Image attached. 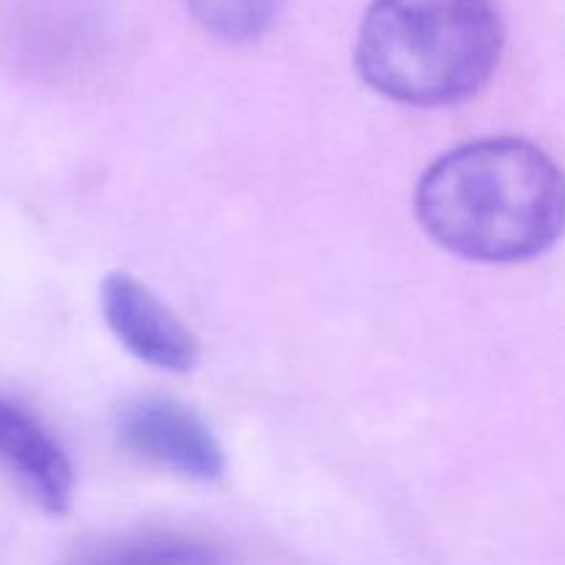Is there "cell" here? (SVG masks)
I'll return each mask as SVG.
<instances>
[{"instance_id": "cell-5", "label": "cell", "mask_w": 565, "mask_h": 565, "mask_svg": "<svg viewBox=\"0 0 565 565\" xmlns=\"http://www.w3.org/2000/svg\"><path fill=\"white\" fill-rule=\"evenodd\" d=\"M0 472L47 513H64L72 502V467L66 452L36 417L0 395Z\"/></svg>"}, {"instance_id": "cell-3", "label": "cell", "mask_w": 565, "mask_h": 565, "mask_svg": "<svg viewBox=\"0 0 565 565\" xmlns=\"http://www.w3.org/2000/svg\"><path fill=\"white\" fill-rule=\"evenodd\" d=\"M116 436L130 456L191 480H218L226 458L213 430L185 406L166 397L132 401L116 419Z\"/></svg>"}, {"instance_id": "cell-4", "label": "cell", "mask_w": 565, "mask_h": 565, "mask_svg": "<svg viewBox=\"0 0 565 565\" xmlns=\"http://www.w3.org/2000/svg\"><path fill=\"white\" fill-rule=\"evenodd\" d=\"M99 303L116 340L152 367L188 373L199 362V342L188 326L130 274H110L99 290Z\"/></svg>"}, {"instance_id": "cell-1", "label": "cell", "mask_w": 565, "mask_h": 565, "mask_svg": "<svg viewBox=\"0 0 565 565\" xmlns=\"http://www.w3.org/2000/svg\"><path fill=\"white\" fill-rule=\"evenodd\" d=\"M414 207L430 241L456 257L524 263L561 241L565 174L524 138H486L436 160Z\"/></svg>"}, {"instance_id": "cell-7", "label": "cell", "mask_w": 565, "mask_h": 565, "mask_svg": "<svg viewBox=\"0 0 565 565\" xmlns=\"http://www.w3.org/2000/svg\"><path fill=\"white\" fill-rule=\"evenodd\" d=\"M199 25L221 42L246 44L274 22L276 0H188Z\"/></svg>"}, {"instance_id": "cell-6", "label": "cell", "mask_w": 565, "mask_h": 565, "mask_svg": "<svg viewBox=\"0 0 565 565\" xmlns=\"http://www.w3.org/2000/svg\"><path fill=\"white\" fill-rule=\"evenodd\" d=\"M221 550L210 541L169 530L108 535L77 546L66 565H221Z\"/></svg>"}, {"instance_id": "cell-2", "label": "cell", "mask_w": 565, "mask_h": 565, "mask_svg": "<svg viewBox=\"0 0 565 565\" xmlns=\"http://www.w3.org/2000/svg\"><path fill=\"white\" fill-rule=\"evenodd\" d=\"M502 44L494 0H373L359 28L356 66L384 97L439 108L491 81Z\"/></svg>"}]
</instances>
